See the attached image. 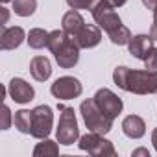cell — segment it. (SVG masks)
Returning <instances> with one entry per match:
<instances>
[{"mask_svg":"<svg viewBox=\"0 0 157 157\" xmlns=\"http://www.w3.org/2000/svg\"><path fill=\"white\" fill-rule=\"evenodd\" d=\"M94 102H96L98 107H100L109 118H113V120L122 113V107H124L122 100H120L113 91H109V89H105V87L96 91V94H94Z\"/></svg>","mask_w":157,"mask_h":157,"instance_id":"9","label":"cell"},{"mask_svg":"<svg viewBox=\"0 0 157 157\" xmlns=\"http://www.w3.org/2000/svg\"><path fill=\"white\" fill-rule=\"evenodd\" d=\"M133 155H146V157H150V151L146 148H139V150H133Z\"/></svg>","mask_w":157,"mask_h":157,"instance_id":"27","label":"cell"},{"mask_svg":"<svg viewBox=\"0 0 157 157\" xmlns=\"http://www.w3.org/2000/svg\"><path fill=\"white\" fill-rule=\"evenodd\" d=\"M46 48L54 54V57L61 68H72L78 63V59H80V46L63 30L50 32Z\"/></svg>","mask_w":157,"mask_h":157,"instance_id":"2","label":"cell"},{"mask_svg":"<svg viewBox=\"0 0 157 157\" xmlns=\"http://www.w3.org/2000/svg\"><path fill=\"white\" fill-rule=\"evenodd\" d=\"M113 82L126 93L157 94V70H133L128 67H117L113 70Z\"/></svg>","mask_w":157,"mask_h":157,"instance_id":"1","label":"cell"},{"mask_svg":"<svg viewBox=\"0 0 157 157\" xmlns=\"http://www.w3.org/2000/svg\"><path fill=\"white\" fill-rule=\"evenodd\" d=\"M83 87L80 83V80L74 76H63V78H57V80L52 83L50 87V93L57 98V100H72V98H78L82 94Z\"/></svg>","mask_w":157,"mask_h":157,"instance_id":"8","label":"cell"},{"mask_svg":"<svg viewBox=\"0 0 157 157\" xmlns=\"http://www.w3.org/2000/svg\"><path fill=\"white\" fill-rule=\"evenodd\" d=\"M54 124V113L50 105H37L32 109V137L35 139H48Z\"/></svg>","mask_w":157,"mask_h":157,"instance_id":"7","label":"cell"},{"mask_svg":"<svg viewBox=\"0 0 157 157\" xmlns=\"http://www.w3.org/2000/svg\"><path fill=\"white\" fill-rule=\"evenodd\" d=\"M83 26H85V21H83V17L80 15V11H78V10H70V11H67V13L63 15L61 30H63L65 33H68L70 37H74Z\"/></svg>","mask_w":157,"mask_h":157,"instance_id":"16","label":"cell"},{"mask_svg":"<svg viewBox=\"0 0 157 157\" xmlns=\"http://www.w3.org/2000/svg\"><path fill=\"white\" fill-rule=\"evenodd\" d=\"M11 126V111L8 105H2V128L0 129H10Z\"/></svg>","mask_w":157,"mask_h":157,"instance_id":"24","label":"cell"},{"mask_svg":"<svg viewBox=\"0 0 157 157\" xmlns=\"http://www.w3.org/2000/svg\"><path fill=\"white\" fill-rule=\"evenodd\" d=\"M59 124H57V142L63 146H70L80 139V128H78V120H76V113L72 107L67 105H59Z\"/></svg>","mask_w":157,"mask_h":157,"instance_id":"4","label":"cell"},{"mask_svg":"<svg viewBox=\"0 0 157 157\" xmlns=\"http://www.w3.org/2000/svg\"><path fill=\"white\" fill-rule=\"evenodd\" d=\"M30 74L35 82H46L52 74V65L50 59L44 56H35L30 63Z\"/></svg>","mask_w":157,"mask_h":157,"instance_id":"14","label":"cell"},{"mask_svg":"<svg viewBox=\"0 0 157 157\" xmlns=\"http://www.w3.org/2000/svg\"><path fill=\"white\" fill-rule=\"evenodd\" d=\"M59 153V146L57 142L50 140V139H43V142H39L33 150L35 157H56Z\"/></svg>","mask_w":157,"mask_h":157,"instance_id":"19","label":"cell"},{"mask_svg":"<svg viewBox=\"0 0 157 157\" xmlns=\"http://www.w3.org/2000/svg\"><path fill=\"white\" fill-rule=\"evenodd\" d=\"M109 39H111V43L113 44H118V46H122V44H128L129 41H131V32L122 24L117 32H113L111 35H109Z\"/></svg>","mask_w":157,"mask_h":157,"instance_id":"21","label":"cell"},{"mask_svg":"<svg viewBox=\"0 0 157 157\" xmlns=\"http://www.w3.org/2000/svg\"><path fill=\"white\" fill-rule=\"evenodd\" d=\"M72 39L76 41V44L80 48H94L102 41V28L94 24H85Z\"/></svg>","mask_w":157,"mask_h":157,"instance_id":"11","label":"cell"},{"mask_svg":"<svg viewBox=\"0 0 157 157\" xmlns=\"http://www.w3.org/2000/svg\"><path fill=\"white\" fill-rule=\"evenodd\" d=\"M37 10V0H13V11L19 17H30Z\"/></svg>","mask_w":157,"mask_h":157,"instance_id":"20","label":"cell"},{"mask_svg":"<svg viewBox=\"0 0 157 157\" xmlns=\"http://www.w3.org/2000/svg\"><path fill=\"white\" fill-rule=\"evenodd\" d=\"M8 93H10L11 100L17 102V104H28V102H32L33 96H35L33 87H32L28 82H24L22 78H13V80L10 82Z\"/></svg>","mask_w":157,"mask_h":157,"instance_id":"10","label":"cell"},{"mask_svg":"<svg viewBox=\"0 0 157 157\" xmlns=\"http://www.w3.org/2000/svg\"><path fill=\"white\" fill-rule=\"evenodd\" d=\"M2 2H4V4H6V2H13V0H2Z\"/></svg>","mask_w":157,"mask_h":157,"instance_id":"31","label":"cell"},{"mask_svg":"<svg viewBox=\"0 0 157 157\" xmlns=\"http://www.w3.org/2000/svg\"><path fill=\"white\" fill-rule=\"evenodd\" d=\"M153 48V37L151 35H146V33H140V35H135L131 37V41L128 43V50L133 57L137 59H146L148 52Z\"/></svg>","mask_w":157,"mask_h":157,"instance_id":"12","label":"cell"},{"mask_svg":"<svg viewBox=\"0 0 157 157\" xmlns=\"http://www.w3.org/2000/svg\"><path fill=\"white\" fill-rule=\"evenodd\" d=\"M142 4H144L148 10H151V11H153V10L157 8V0H142Z\"/></svg>","mask_w":157,"mask_h":157,"instance_id":"26","label":"cell"},{"mask_svg":"<svg viewBox=\"0 0 157 157\" xmlns=\"http://www.w3.org/2000/svg\"><path fill=\"white\" fill-rule=\"evenodd\" d=\"M80 113L83 117L85 126L89 128V131L100 133V135H107L113 128V118H109L94 102V98L91 100H83L80 105Z\"/></svg>","mask_w":157,"mask_h":157,"instance_id":"3","label":"cell"},{"mask_svg":"<svg viewBox=\"0 0 157 157\" xmlns=\"http://www.w3.org/2000/svg\"><path fill=\"white\" fill-rule=\"evenodd\" d=\"M122 131L129 139H140L146 133V124L139 115H128L122 120Z\"/></svg>","mask_w":157,"mask_h":157,"instance_id":"15","label":"cell"},{"mask_svg":"<svg viewBox=\"0 0 157 157\" xmlns=\"http://www.w3.org/2000/svg\"><path fill=\"white\" fill-rule=\"evenodd\" d=\"M100 2V0H67V4L72 10H94V6Z\"/></svg>","mask_w":157,"mask_h":157,"instance_id":"22","label":"cell"},{"mask_svg":"<svg viewBox=\"0 0 157 157\" xmlns=\"http://www.w3.org/2000/svg\"><path fill=\"white\" fill-rule=\"evenodd\" d=\"M2 15H4V17H2V26H4V24L8 22V10H6V8H2Z\"/></svg>","mask_w":157,"mask_h":157,"instance_id":"30","label":"cell"},{"mask_svg":"<svg viewBox=\"0 0 157 157\" xmlns=\"http://www.w3.org/2000/svg\"><path fill=\"white\" fill-rule=\"evenodd\" d=\"M144 65H146V68H150V70H157V48H155V46L148 52V56H146V59H144Z\"/></svg>","mask_w":157,"mask_h":157,"instance_id":"23","label":"cell"},{"mask_svg":"<svg viewBox=\"0 0 157 157\" xmlns=\"http://www.w3.org/2000/svg\"><path fill=\"white\" fill-rule=\"evenodd\" d=\"M107 2L111 4V6H115V8H120V6H124L128 0H107Z\"/></svg>","mask_w":157,"mask_h":157,"instance_id":"28","label":"cell"},{"mask_svg":"<svg viewBox=\"0 0 157 157\" xmlns=\"http://www.w3.org/2000/svg\"><path fill=\"white\" fill-rule=\"evenodd\" d=\"M13 124H15V128H17L21 133L30 135V133H32V111H28V109L17 111L15 117H13Z\"/></svg>","mask_w":157,"mask_h":157,"instance_id":"17","label":"cell"},{"mask_svg":"<svg viewBox=\"0 0 157 157\" xmlns=\"http://www.w3.org/2000/svg\"><path fill=\"white\" fill-rule=\"evenodd\" d=\"M151 142H153V148H155V151H157V128L151 131Z\"/></svg>","mask_w":157,"mask_h":157,"instance_id":"29","label":"cell"},{"mask_svg":"<svg viewBox=\"0 0 157 157\" xmlns=\"http://www.w3.org/2000/svg\"><path fill=\"white\" fill-rule=\"evenodd\" d=\"M24 41V30L21 26L6 28L2 26V35H0V48L2 50H15Z\"/></svg>","mask_w":157,"mask_h":157,"instance_id":"13","label":"cell"},{"mask_svg":"<svg viewBox=\"0 0 157 157\" xmlns=\"http://www.w3.org/2000/svg\"><path fill=\"white\" fill-rule=\"evenodd\" d=\"M78 144H80V150H83V151H87L94 157H105V155L115 157L117 155V150H115L113 142L104 139V135L94 133V131L80 137V142Z\"/></svg>","mask_w":157,"mask_h":157,"instance_id":"6","label":"cell"},{"mask_svg":"<svg viewBox=\"0 0 157 157\" xmlns=\"http://www.w3.org/2000/svg\"><path fill=\"white\" fill-rule=\"evenodd\" d=\"M151 13H153V22H151V28H150V35L153 37V41H157V8Z\"/></svg>","mask_w":157,"mask_h":157,"instance_id":"25","label":"cell"},{"mask_svg":"<svg viewBox=\"0 0 157 157\" xmlns=\"http://www.w3.org/2000/svg\"><path fill=\"white\" fill-rule=\"evenodd\" d=\"M91 13H93L94 22H96L107 35H111L113 32H117V30L122 26V19H120L118 13L115 11V6H111L107 0H100Z\"/></svg>","mask_w":157,"mask_h":157,"instance_id":"5","label":"cell"},{"mask_svg":"<svg viewBox=\"0 0 157 157\" xmlns=\"http://www.w3.org/2000/svg\"><path fill=\"white\" fill-rule=\"evenodd\" d=\"M48 32H44L43 28H33V30H30V33H28V44L32 46V48H35V50H41V48H44L46 44H48Z\"/></svg>","mask_w":157,"mask_h":157,"instance_id":"18","label":"cell"}]
</instances>
